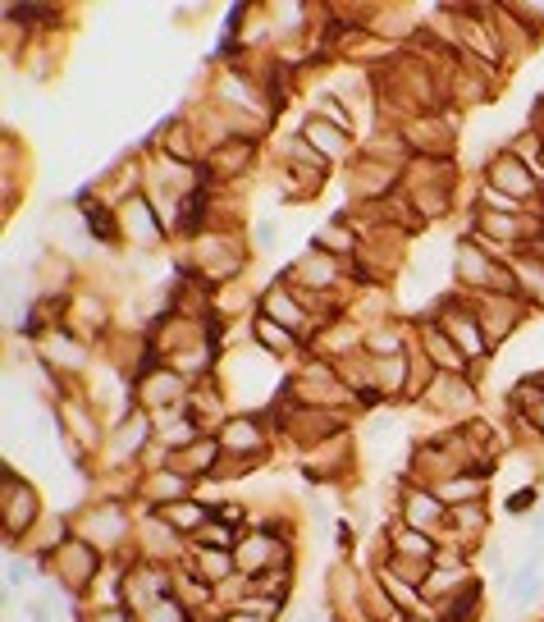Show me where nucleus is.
I'll list each match as a JSON object with an SVG mask.
<instances>
[{"label":"nucleus","instance_id":"nucleus-15","mask_svg":"<svg viewBox=\"0 0 544 622\" xmlns=\"http://www.w3.org/2000/svg\"><path fill=\"white\" fill-rule=\"evenodd\" d=\"M41 358L55 362V366L83 371L87 366V344H83V335H69V329H51V335L41 339Z\"/></svg>","mask_w":544,"mask_h":622},{"label":"nucleus","instance_id":"nucleus-19","mask_svg":"<svg viewBox=\"0 0 544 622\" xmlns=\"http://www.w3.org/2000/svg\"><path fill=\"white\" fill-rule=\"evenodd\" d=\"M389 545H394V559L403 563H430L434 568V536H426V531H412V526H398L394 536H389Z\"/></svg>","mask_w":544,"mask_h":622},{"label":"nucleus","instance_id":"nucleus-9","mask_svg":"<svg viewBox=\"0 0 544 622\" xmlns=\"http://www.w3.org/2000/svg\"><path fill=\"white\" fill-rule=\"evenodd\" d=\"M261 316H270L275 325L293 329L298 339H312V335H307V329H312V316H307V311H302L298 294H293V288H284V284L266 288V298H261Z\"/></svg>","mask_w":544,"mask_h":622},{"label":"nucleus","instance_id":"nucleus-3","mask_svg":"<svg viewBox=\"0 0 544 622\" xmlns=\"http://www.w3.org/2000/svg\"><path fill=\"white\" fill-rule=\"evenodd\" d=\"M485 184L490 188H498V192H508V197H517V202H527L531 207V197H540L544 188H540V179L517 161L513 151H494L490 156V165H485Z\"/></svg>","mask_w":544,"mask_h":622},{"label":"nucleus","instance_id":"nucleus-14","mask_svg":"<svg viewBox=\"0 0 544 622\" xmlns=\"http://www.w3.org/2000/svg\"><path fill=\"white\" fill-rule=\"evenodd\" d=\"M192 572H198L206 586H225V582H233V576H238V553L198 545V553H192Z\"/></svg>","mask_w":544,"mask_h":622},{"label":"nucleus","instance_id":"nucleus-28","mask_svg":"<svg viewBox=\"0 0 544 622\" xmlns=\"http://www.w3.org/2000/svg\"><path fill=\"white\" fill-rule=\"evenodd\" d=\"M192 540L206 545V549H229V545H233V526H225V522H206Z\"/></svg>","mask_w":544,"mask_h":622},{"label":"nucleus","instance_id":"nucleus-23","mask_svg":"<svg viewBox=\"0 0 544 622\" xmlns=\"http://www.w3.org/2000/svg\"><path fill=\"white\" fill-rule=\"evenodd\" d=\"M256 344L266 348V352H275V358H289V352L302 344L293 329H284V325H275L270 316H256Z\"/></svg>","mask_w":544,"mask_h":622},{"label":"nucleus","instance_id":"nucleus-17","mask_svg":"<svg viewBox=\"0 0 544 622\" xmlns=\"http://www.w3.org/2000/svg\"><path fill=\"white\" fill-rule=\"evenodd\" d=\"M156 513L179 531V536H198V531L206 526V518H215L211 508L198 499V495H188V499H174V503H165V508H156Z\"/></svg>","mask_w":544,"mask_h":622},{"label":"nucleus","instance_id":"nucleus-11","mask_svg":"<svg viewBox=\"0 0 544 622\" xmlns=\"http://www.w3.org/2000/svg\"><path fill=\"white\" fill-rule=\"evenodd\" d=\"M179 394H184V381L174 371H138V398L151 408V416L174 408V398Z\"/></svg>","mask_w":544,"mask_h":622},{"label":"nucleus","instance_id":"nucleus-24","mask_svg":"<svg viewBox=\"0 0 544 622\" xmlns=\"http://www.w3.org/2000/svg\"><path fill=\"white\" fill-rule=\"evenodd\" d=\"M316 252H325V257H353L357 252V234L353 229H343V225H320V234H316Z\"/></svg>","mask_w":544,"mask_h":622},{"label":"nucleus","instance_id":"nucleus-20","mask_svg":"<svg viewBox=\"0 0 544 622\" xmlns=\"http://www.w3.org/2000/svg\"><path fill=\"white\" fill-rule=\"evenodd\" d=\"M485 476L481 472H458L453 481H444V485H434V495H440L448 508H458V503H481L485 499Z\"/></svg>","mask_w":544,"mask_h":622},{"label":"nucleus","instance_id":"nucleus-16","mask_svg":"<svg viewBox=\"0 0 544 622\" xmlns=\"http://www.w3.org/2000/svg\"><path fill=\"white\" fill-rule=\"evenodd\" d=\"M302 138H307L325 161H343L347 156V142H353V133H343V128H334L330 120H320V115H312L307 124H302Z\"/></svg>","mask_w":544,"mask_h":622},{"label":"nucleus","instance_id":"nucleus-2","mask_svg":"<svg viewBox=\"0 0 544 622\" xmlns=\"http://www.w3.org/2000/svg\"><path fill=\"white\" fill-rule=\"evenodd\" d=\"M51 568L60 572V582L69 586L74 595H87V590L97 586L101 553H97V545H87V540H69V545H60L51 553Z\"/></svg>","mask_w":544,"mask_h":622},{"label":"nucleus","instance_id":"nucleus-31","mask_svg":"<svg viewBox=\"0 0 544 622\" xmlns=\"http://www.w3.org/2000/svg\"><path fill=\"white\" fill-rule=\"evenodd\" d=\"M531 421H535V431H540V435H544V403H540V408H535V412H531Z\"/></svg>","mask_w":544,"mask_h":622},{"label":"nucleus","instance_id":"nucleus-33","mask_svg":"<svg viewBox=\"0 0 544 622\" xmlns=\"http://www.w3.org/2000/svg\"><path fill=\"white\" fill-rule=\"evenodd\" d=\"M302 622H316V613H307V618H302Z\"/></svg>","mask_w":544,"mask_h":622},{"label":"nucleus","instance_id":"nucleus-30","mask_svg":"<svg viewBox=\"0 0 544 622\" xmlns=\"http://www.w3.org/2000/svg\"><path fill=\"white\" fill-rule=\"evenodd\" d=\"M92 622H134V609L128 605H115V609H97Z\"/></svg>","mask_w":544,"mask_h":622},{"label":"nucleus","instance_id":"nucleus-32","mask_svg":"<svg viewBox=\"0 0 544 622\" xmlns=\"http://www.w3.org/2000/svg\"><path fill=\"white\" fill-rule=\"evenodd\" d=\"M229 622H266V618H248V609H243V613H233Z\"/></svg>","mask_w":544,"mask_h":622},{"label":"nucleus","instance_id":"nucleus-10","mask_svg":"<svg viewBox=\"0 0 544 622\" xmlns=\"http://www.w3.org/2000/svg\"><path fill=\"white\" fill-rule=\"evenodd\" d=\"M421 352H426L430 371H440V375H467V358H463L458 344H453L434 321H421Z\"/></svg>","mask_w":544,"mask_h":622},{"label":"nucleus","instance_id":"nucleus-27","mask_svg":"<svg viewBox=\"0 0 544 622\" xmlns=\"http://www.w3.org/2000/svg\"><path fill=\"white\" fill-rule=\"evenodd\" d=\"M513 18L517 24H527L535 37H540V28H544V0H513Z\"/></svg>","mask_w":544,"mask_h":622},{"label":"nucleus","instance_id":"nucleus-21","mask_svg":"<svg viewBox=\"0 0 544 622\" xmlns=\"http://www.w3.org/2000/svg\"><path fill=\"white\" fill-rule=\"evenodd\" d=\"M448 526L458 531L463 540H481L485 531H490V513H485V499L481 503H458V508H448Z\"/></svg>","mask_w":544,"mask_h":622},{"label":"nucleus","instance_id":"nucleus-25","mask_svg":"<svg viewBox=\"0 0 544 622\" xmlns=\"http://www.w3.org/2000/svg\"><path fill=\"white\" fill-rule=\"evenodd\" d=\"M362 352H366V358H398L403 335H398V329H371V335L362 339Z\"/></svg>","mask_w":544,"mask_h":622},{"label":"nucleus","instance_id":"nucleus-8","mask_svg":"<svg viewBox=\"0 0 544 622\" xmlns=\"http://www.w3.org/2000/svg\"><path fill=\"white\" fill-rule=\"evenodd\" d=\"M0 513H5V536L10 540L37 526V490L28 481H18L14 472L5 476V508H0Z\"/></svg>","mask_w":544,"mask_h":622},{"label":"nucleus","instance_id":"nucleus-4","mask_svg":"<svg viewBox=\"0 0 544 622\" xmlns=\"http://www.w3.org/2000/svg\"><path fill=\"white\" fill-rule=\"evenodd\" d=\"M467 302L476 307V316H481L490 344L508 339L513 329L521 325V311H527V302H521V298H504V294H467Z\"/></svg>","mask_w":544,"mask_h":622},{"label":"nucleus","instance_id":"nucleus-29","mask_svg":"<svg viewBox=\"0 0 544 622\" xmlns=\"http://www.w3.org/2000/svg\"><path fill=\"white\" fill-rule=\"evenodd\" d=\"M215 522H225V526H243V503H220V508H215Z\"/></svg>","mask_w":544,"mask_h":622},{"label":"nucleus","instance_id":"nucleus-1","mask_svg":"<svg viewBox=\"0 0 544 622\" xmlns=\"http://www.w3.org/2000/svg\"><path fill=\"white\" fill-rule=\"evenodd\" d=\"M434 325L444 329V335L458 344V352L467 362H481L490 352V339H485V325L481 316H476V307L467 298H444L440 311H434Z\"/></svg>","mask_w":544,"mask_h":622},{"label":"nucleus","instance_id":"nucleus-6","mask_svg":"<svg viewBox=\"0 0 544 622\" xmlns=\"http://www.w3.org/2000/svg\"><path fill=\"white\" fill-rule=\"evenodd\" d=\"M119 234L134 238V242H142V248L161 242L165 225H161V215H156V207H151L147 192H128L124 202H119Z\"/></svg>","mask_w":544,"mask_h":622},{"label":"nucleus","instance_id":"nucleus-26","mask_svg":"<svg viewBox=\"0 0 544 622\" xmlns=\"http://www.w3.org/2000/svg\"><path fill=\"white\" fill-rule=\"evenodd\" d=\"M138 618H142V622H192V613H188L174 595H165L161 605H151V609H147V613H138Z\"/></svg>","mask_w":544,"mask_h":622},{"label":"nucleus","instance_id":"nucleus-13","mask_svg":"<svg viewBox=\"0 0 544 622\" xmlns=\"http://www.w3.org/2000/svg\"><path fill=\"white\" fill-rule=\"evenodd\" d=\"M293 288H312V294H320V288H330L339 279V257H325V252H307L293 271L284 275Z\"/></svg>","mask_w":544,"mask_h":622},{"label":"nucleus","instance_id":"nucleus-5","mask_svg":"<svg viewBox=\"0 0 544 622\" xmlns=\"http://www.w3.org/2000/svg\"><path fill=\"white\" fill-rule=\"evenodd\" d=\"M403 526L412 531H426V536H440L448 526V503L426 490V485H407L403 490Z\"/></svg>","mask_w":544,"mask_h":622},{"label":"nucleus","instance_id":"nucleus-18","mask_svg":"<svg viewBox=\"0 0 544 622\" xmlns=\"http://www.w3.org/2000/svg\"><path fill=\"white\" fill-rule=\"evenodd\" d=\"M508 271H513V279H517L521 302H544V257L521 252L517 261H508Z\"/></svg>","mask_w":544,"mask_h":622},{"label":"nucleus","instance_id":"nucleus-7","mask_svg":"<svg viewBox=\"0 0 544 622\" xmlns=\"http://www.w3.org/2000/svg\"><path fill=\"white\" fill-rule=\"evenodd\" d=\"M220 449L229 458H238V462L256 467L261 458H266V431H261L256 416H229L225 431H220Z\"/></svg>","mask_w":544,"mask_h":622},{"label":"nucleus","instance_id":"nucleus-22","mask_svg":"<svg viewBox=\"0 0 544 622\" xmlns=\"http://www.w3.org/2000/svg\"><path fill=\"white\" fill-rule=\"evenodd\" d=\"M142 495L156 503V508H165V503H174V499H188V476H179V472H161V476L142 481Z\"/></svg>","mask_w":544,"mask_h":622},{"label":"nucleus","instance_id":"nucleus-12","mask_svg":"<svg viewBox=\"0 0 544 622\" xmlns=\"http://www.w3.org/2000/svg\"><path fill=\"white\" fill-rule=\"evenodd\" d=\"M220 439H192L184 444L179 453H169V472H179V476H202V472H215V462H220Z\"/></svg>","mask_w":544,"mask_h":622}]
</instances>
